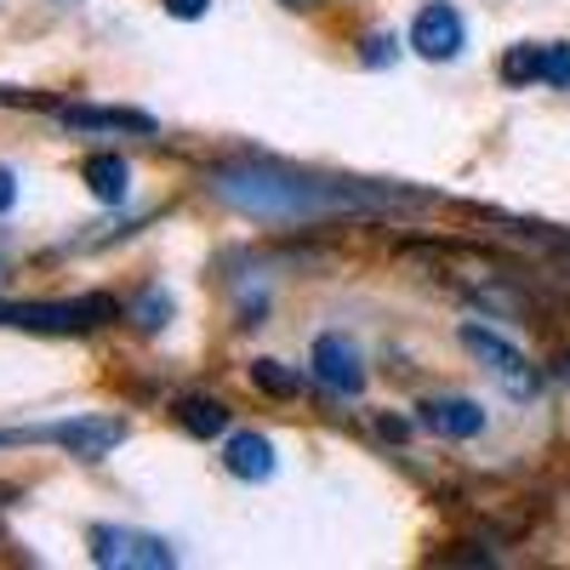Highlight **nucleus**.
Returning a JSON list of instances; mask_svg holds the SVG:
<instances>
[{
  "mask_svg": "<svg viewBox=\"0 0 570 570\" xmlns=\"http://www.w3.org/2000/svg\"><path fill=\"white\" fill-rule=\"evenodd\" d=\"M115 320V297L91 292V297H69V303H0V325L18 331H46V337H69V331H91Z\"/></svg>",
  "mask_w": 570,
  "mask_h": 570,
  "instance_id": "f257e3e1",
  "label": "nucleus"
},
{
  "mask_svg": "<svg viewBox=\"0 0 570 570\" xmlns=\"http://www.w3.org/2000/svg\"><path fill=\"white\" fill-rule=\"evenodd\" d=\"M462 348H468L473 360H485V365H491V376H497V383H502L508 394H519V400H531V394H537V371H531L525 360H519V354L497 337V331L462 325Z\"/></svg>",
  "mask_w": 570,
  "mask_h": 570,
  "instance_id": "f03ea898",
  "label": "nucleus"
},
{
  "mask_svg": "<svg viewBox=\"0 0 570 570\" xmlns=\"http://www.w3.org/2000/svg\"><path fill=\"white\" fill-rule=\"evenodd\" d=\"M29 440H58L69 456L80 462H104L120 440H126V422L120 416H80V422H58V428H40Z\"/></svg>",
  "mask_w": 570,
  "mask_h": 570,
  "instance_id": "7ed1b4c3",
  "label": "nucleus"
},
{
  "mask_svg": "<svg viewBox=\"0 0 570 570\" xmlns=\"http://www.w3.org/2000/svg\"><path fill=\"white\" fill-rule=\"evenodd\" d=\"M411 46L428 58V63H445L462 52V18L445 7V0H434V7H422L416 23H411Z\"/></svg>",
  "mask_w": 570,
  "mask_h": 570,
  "instance_id": "20e7f679",
  "label": "nucleus"
},
{
  "mask_svg": "<svg viewBox=\"0 0 570 570\" xmlns=\"http://www.w3.org/2000/svg\"><path fill=\"white\" fill-rule=\"evenodd\" d=\"M91 559H98V564H142V570L171 564L166 542H155V537H131V531H91Z\"/></svg>",
  "mask_w": 570,
  "mask_h": 570,
  "instance_id": "39448f33",
  "label": "nucleus"
},
{
  "mask_svg": "<svg viewBox=\"0 0 570 570\" xmlns=\"http://www.w3.org/2000/svg\"><path fill=\"white\" fill-rule=\"evenodd\" d=\"M314 371H320V383L337 389V394H360L365 389V365H360V348L348 337H320L314 343Z\"/></svg>",
  "mask_w": 570,
  "mask_h": 570,
  "instance_id": "423d86ee",
  "label": "nucleus"
},
{
  "mask_svg": "<svg viewBox=\"0 0 570 570\" xmlns=\"http://www.w3.org/2000/svg\"><path fill=\"white\" fill-rule=\"evenodd\" d=\"M422 428L428 434H445V440H473L485 428V411L473 400H428L422 405Z\"/></svg>",
  "mask_w": 570,
  "mask_h": 570,
  "instance_id": "0eeeda50",
  "label": "nucleus"
},
{
  "mask_svg": "<svg viewBox=\"0 0 570 570\" xmlns=\"http://www.w3.org/2000/svg\"><path fill=\"white\" fill-rule=\"evenodd\" d=\"M228 473H240V480H268L274 473V445L263 434H234L228 440Z\"/></svg>",
  "mask_w": 570,
  "mask_h": 570,
  "instance_id": "6e6552de",
  "label": "nucleus"
},
{
  "mask_svg": "<svg viewBox=\"0 0 570 570\" xmlns=\"http://www.w3.org/2000/svg\"><path fill=\"white\" fill-rule=\"evenodd\" d=\"M177 428L195 434V440H217L228 428V411L217 400H206V394H188V400H177Z\"/></svg>",
  "mask_w": 570,
  "mask_h": 570,
  "instance_id": "1a4fd4ad",
  "label": "nucleus"
},
{
  "mask_svg": "<svg viewBox=\"0 0 570 570\" xmlns=\"http://www.w3.org/2000/svg\"><path fill=\"white\" fill-rule=\"evenodd\" d=\"M80 177H86V188L98 200H126V160H115V155H91L86 166H80Z\"/></svg>",
  "mask_w": 570,
  "mask_h": 570,
  "instance_id": "9d476101",
  "label": "nucleus"
},
{
  "mask_svg": "<svg viewBox=\"0 0 570 570\" xmlns=\"http://www.w3.org/2000/svg\"><path fill=\"white\" fill-rule=\"evenodd\" d=\"M63 126H104V131H155L149 115L137 109H63Z\"/></svg>",
  "mask_w": 570,
  "mask_h": 570,
  "instance_id": "9b49d317",
  "label": "nucleus"
},
{
  "mask_svg": "<svg viewBox=\"0 0 570 570\" xmlns=\"http://www.w3.org/2000/svg\"><path fill=\"white\" fill-rule=\"evenodd\" d=\"M252 383H257L263 394H274V400H297V394H303V376H297L292 365H279V360H257V365H252Z\"/></svg>",
  "mask_w": 570,
  "mask_h": 570,
  "instance_id": "f8f14e48",
  "label": "nucleus"
},
{
  "mask_svg": "<svg viewBox=\"0 0 570 570\" xmlns=\"http://www.w3.org/2000/svg\"><path fill=\"white\" fill-rule=\"evenodd\" d=\"M502 80H508V86L542 80V46H513V52L502 58Z\"/></svg>",
  "mask_w": 570,
  "mask_h": 570,
  "instance_id": "ddd939ff",
  "label": "nucleus"
},
{
  "mask_svg": "<svg viewBox=\"0 0 570 570\" xmlns=\"http://www.w3.org/2000/svg\"><path fill=\"white\" fill-rule=\"evenodd\" d=\"M542 80L570 86V46H542Z\"/></svg>",
  "mask_w": 570,
  "mask_h": 570,
  "instance_id": "4468645a",
  "label": "nucleus"
},
{
  "mask_svg": "<svg viewBox=\"0 0 570 570\" xmlns=\"http://www.w3.org/2000/svg\"><path fill=\"white\" fill-rule=\"evenodd\" d=\"M131 314H137V325H142V331H155V325H166V314H171V303H166L160 292H142Z\"/></svg>",
  "mask_w": 570,
  "mask_h": 570,
  "instance_id": "2eb2a0df",
  "label": "nucleus"
},
{
  "mask_svg": "<svg viewBox=\"0 0 570 570\" xmlns=\"http://www.w3.org/2000/svg\"><path fill=\"white\" fill-rule=\"evenodd\" d=\"M394 52H400L394 35H365V40H360V58H365L371 69H376V63H394Z\"/></svg>",
  "mask_w": 570,
  "mask_h": 570,
  "instance_id": "dca6fc26",
  "label": "nucleus"
},
{
  "mask_svg": "<svg viewBox=\"0 0 570 570\" xmlns=\"http://www.w3.org/2000/svg\"><path fill=\"white\" fill-rule=\"evenodd\" d=\"M206 7H212V0H166L171 18H206Z\"/></svg>",
  "mask_w": 570,
  "mask_h": 570,
  "instance_id": "f3484780",
  "label": "nucleus"
},
{
  "mask_svg": "<svg viewBox=\"0 0 570 570\" xmlns=\"http://www.w3.org/2000/svg\"><path fill=\"white\" fill-rule=\"evenodd\" d=\"M12 200H18V183L12 171H0V212H12Z\"/></svg>",
  "mask_w": 570,
  "mask_h": 570,
  "instance_id": "a211bd4d",
  "label": "nucleus"
},
{
  "mask_svg": "<svg viewBox=\"0 0 570 570\" xmlns=\"http://www.w3.org/2000/svg\"><path fill=\"white\" fill-rule=\"evenodd\" d=\"M279 7H297V12H303V7H308V0H279Z\"/></svg>",
  "mask_w": 570,
  "mask_h": 570,
  "instance_id": "6ab92c4d",
  "label": "nucleus"
},
{
  "mask_svg": "<svg viewBox=\"0 0 570 570\" xmlns=\"http://www.w3.org/2000/svg\"><path fill=\"white\" fill-rule=\"evenodd\" d=\"M559 371H564V383H570V354H564V365H559Z\"/></svg>",
  "mask_w": 570,
  "mask_h": 570,
  "instance_id": "aec40b11",
  "label": "nucleus"
}]
</instances>
